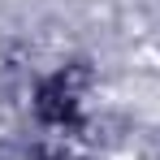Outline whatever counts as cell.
<instances>
[{
	"instance_id": "6da1fadb",
	"label": "cell",
	"mask_w": 160,
	"mask_h": 160,
	"mask_svg": "<svg viewBox=\"0 0 160 160\" xmlns=\"http://www.w3.org/2000/svg\"><path fill=\"white\" fill-rule=\"evenodd\" d=\"M35 112L48 121V126H78L82 117V95L74 74H56L39 87V100H35Z\"/></svg>"
}]
</instances>
